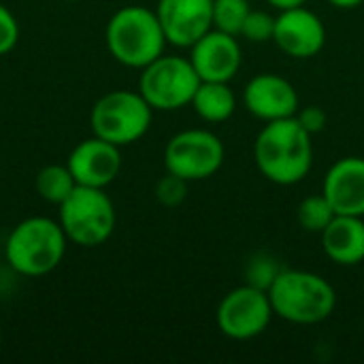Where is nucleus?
Masks as SVG:
<instances>
[{
  "label": "nucleus",
  "instance_id": "nucleus-5",
  "mask_svg": "<svg viewBox=\"0 0 364 364\" xmlns=\"http://www.w3.org/2000/svg\"><path fill=\"white\" fill-rule=\"evenodd\" d=\"M58 209V222L66 239L81 247H98L107 243L117 224L113 200L105 188L77 186Z\"/></svg>",
  "mask_w": 364,
  "mask_h": 364
},
{
  "label": "nucleus",
  "instance_id": "nucleus-9",
  "mask_svg": "<svg viewBox=\"0 0 364 364\" xmlns=\"http://www.w3.org/2000/svg\"><path fill=\"white\" fill-rule=\"evenodd\" d=\"M273 316L275 311L269 292L243 284L230 290L220 301L215 311V322L224 337L232 341H250L260 337L269 328Z\"/></svg>",
  "mask_w": 364,
  "mask_h": 364
},
{
  "label": "nucleus",
  "instance_id": "nucleus-4",
  "mask_svg": "<svg viewBox=\"0 0 364 364\" xmlns=\"http://www.w3.org/2000/svg\"><path fill=\"white\" fill-rule=\"evenodd\" d=\"M66 243L68 239L60 222L41 215L28 218L11 230L4 243V258L15 273L23 277H43L60 267Z\"/></svg>",
  "mask_w": 364,
  "mask_h": 364
},
{
  "label": "nucleus",
  "instance_id": "nucleus-29",
  "mask_svg": "<svg viewBox=\"0 0 364 364\" xmlns=\"http://www.w3.org/2000/svg\"><path fill=\"white\" fill-rule=\"evenodd\" d=\"M68 2H77V0H68Z\"/></svg>",
  "mask_w": 364,
  "mask_h": 364
},
{
  "label": "nucleus",
  "instance_id": "nucleus-15",
  "mask_svg": "<svg viewBox=\"0 0 364 364\" xmlns=\"http://www.w3.org/2000/svg\"><path fill=\"white\" fill-rule=\"evenodd\" d=\"M322 194L337 215L364 218V158H339L324 175Z\"/></svg>",
  "mask_w": 364,
  "mask_h": 364
},
{
  "label": "nucleus",
  "instance_id": "nucleus-2",
  "mask_svg": "<svg viewBox=\"0 0 364 364\" xmlns=\"http://www.w3.org/2000/svg\"><path fill=\"white\" fill-rule=\"evenodd\" d=\"M269 299L275 316L299 326L322 324L337 307V292L331 282L303 269H282L269 288Z\"/></svg>",
  "mask_w": 364,
  "mask_h": 364
},
{
  "label": "nucleus",
  "instance_id": "nucleus-7",
  "mask_svg": "<svg viewBox=\"0 0 364 364\" xmlns=\"http://www.w3.org/2000/svg\"><path fill=\"white\" fill-rule=\"evenodd\" d=\"M198 85L200 77L190 58L162 53L141 68L139 92L154 111H177L192 105Z\"/></svg>",
  "mask_w": 364,
  "mask_h": 364
},
{
  "label": "nucleus",
  "instance_id": "nucleus-16",
  "mask_svg": "<svg viewBox=\"0 0 364 364\" xmlns=\"http://www.w3.org/2000/svg\"><path fill=\"white\" fill-rule=\"evenodd\" d=\"M320 239L331 262L339 267H356L364 262V218L335 215Z\"/></svg>",
  "mask_w": 364,
  "mask_h": 364
},
{
  "label": "nucleus",
  "instance_id": "nucleus-11",
  "mask_svg": "<svg viewBox=\"0 0 364 364\" xmlns=\"http://www.w3.org/2000/svg\"><path fill=\"white\" fill-rule=\"evenodd\" d=\"M273 43L290 58L307 60L318 55L326 45V26L322 17L309 9L296 6L275 15Z\"/></svg>",
  "mask_w": 364,
  "mask_h": 364
},
{
  "label": "nucleus",
  "instance_id": "nucleus-17",
  "mask_svg": "<svg viewBox=\"0 0 364 364\" xmlns=\"http://www.w3.org/2000/svg\"><path fill=\"white\" fill-rule=\"evenodd\" d=\"M192 109L203 122L222 124L230 119L237 111V96L230 83L224 81H200L194 98Z\"/></svg>",
  "mask_w": 364,
  "mask_h": 364
},
{
  "label": "nucleus",
  "instance_id": "nucleus-27",
  "mask_svg": "<svg viewBox=\"0 0 364 364\" xmlns=\"http://www.w3.org/2000/svg\"><path fill=\"white\" fill-rule=\"evenodd\" d=\"M328 2L337 9H356L363 4L364 0H328Z\"/></svg>",
  "mask_w": 364,
  "mask_h": 364
},
{
  "label": "nucleus",
  "instance_id": "nucleus-25",
  "mask_svg": "<svg viewBox=\"0 0 364 364\" xmlns=\"http://www.w3.org/2000/svg\"><path fill=\"white\" fill-rule=\"evenodd\" d=\"M294 117H296V122H299L311 136H314V134H320V132L326 128V124H328L326 111H324L322 107H318V105H309V107L299 109Z\"/></svg>",
  "mask_w": 364,
  "mask_h": 364
},
{
  "label": "nucleus",
  "instance_id": "nucleus-3",
  "mask_svg": "<svg viewBox=\"0 0 364 364\" xmlns=\"http://www.w3.org/2000/svg\"><path fill=\"white\" fill-rule=\"evenodd\" d=\"M105 38L113 60L128 68H145L168 45L156 11L141 4L115 11L107 23Z\"/></svg>",
  "mask_w": 364,
  "mask_h": 364
},
{
  "label": "nucleus",
  "instance_id": "nucleus-12",
  "mask_svg": "<svg viewBox=\"0 0 364 364\" xmlns=\"http://www.w3.org/2000/svg\"><path fill=\"white\" fill-rule=\"evenodd\" d=\"M190 62L200 81L230 83L243 62L239 36L211 28L190 47Z\"/></svg>",
  "mask_w": 364,
  "mask_h": 364
},
{
  "label": "nucleus",
  "instance_id": "nucleus-20",
  "mask_svg": "<svg viewBox=\"0 0 364 364\" xmlns=\"http://www.w3.org/2000/svg\"><path fill=\"white\" fill-rule=\"evenodd\" d=\"M250 11V0H213V28L239 36Z\"/></svg>",
  "mask_w": 364,
  "mask_h": 364
},
{
  "label": "nucleus",
  "instance_id": "nucleus-1",
  "mask_svg": "<svg viewBox=\"0 0 364 364\" xmlns=\"http://www.w3.org/2000/svg\"><path fill=\"white\" fill-rule=\"evenodd\" d=\"M311 139L296 117L264 124L254 141V162L262 177L275 186L301 183L314 166Z\"/></svg>",
  "mask_w": 364,
  "mask_h": 364
},
{
  "label": "nucleus",
  "instance_id": "nucleus-8",
  "mask_svg": "<svg viewBox=\"0 0 364 364\" xmlns=\"http://www.w3.org/2000/svg\"><path fill=\"white\" fill-rule=\"evenodd\" d=\"M226 158L222 139L205 128L177 132L164 149V168L186 181H205L213 177Z\"/></svg>",
  "mask_w": 364,
  "mask_h": 364
},
{
  "label": "nucleus",
  "instance_id": "nucleus-13",
  "mask_svg": "<svg viewBox=\"0 0 364 364\" xmlns=\"http://www.w3.org/2000/svg\"><path fill=\"white\" fill-rule=\"evenodd\" d=\"M245 109L260 122H277L294 117L301 109L296 87L277 73H260L252 77L243 92Z\"/></svg>",
  "mask_w": 364,
  "mask_h": 364
},
{
  "label": "nucleus",
  "instance_id": "nucleus-14",
  "mask_svg": "<svg viewBox=\"0 0 364 364\" xmlns=\"http://www.w3.org/2000/svg\"><path fill=\"white\" fill-rule=\"evenodd\" d=\"M119 149L122 147L94 134L92 139H85L73 147L66 166L70 168L77 186L107 188L117 179L122 171Z\"/></svg>",
  "mask_w": 364,
  "mask_h": 364
},
{
  "label": "nucleus",
  "instance_id": "nucleus-21",
  "mask_svg": "<svg viewBox=\"0 0 364 364\" xmlns=\"http://www.w3.org/2000/svg\"><path fill=\"white\" fill-rule=\"evenodd\" d=\"M279 273H282L279 260L267 252H258L245 264V284L269 292V288L273 286Z\"/></svg>",
  "mask_w": 364,
  "mask_h": 364
},
{
  "label": "nucleus",
  "instance_id": "nucleus-23",
  "mask_svg": "<svg viewBox=\"0 0 364 364\" xmlns=\"http://www.w3.org/2000/svg\"><path fill=\"white\" fill-rule=\"evenodd\" d=\"M188 186H190V181H186L173 173H166L156 183V198L162 207H168V209L179 207L188 196Z\"/></svg>",
  "mask_w": 364,
  "mask_h": 364
},
{
  "label": "nucleus",
  "instance_id": "nucleus-30",
  "mask_svg": "<svg viewBox=\"0 0 364 364\" xmlns=\"http://www.w3.org/2000/svg\"><path fill=\"white\" fill-rule=\"evenodd\" d=\"M363 324H364V316H363Z\"/></svg>",
  "mask_w": 364,
  "mask_h": 364
},
{
  "label": "nucleus",
  "instance_id": "nucleus-28",
  "mask_svg": "<svg viewBox=\"0 0 364 364\" xmlns=\"http://www.w3.org/2000/svg\"><path fill=\"white\" fill-rule=\"evenodd\" d=\"M0 341H2V328H0Z\"/></svg>",
  "mask_w": 364,
  "mask_h": 364
},
{
  "label": "nucleus",
  "instance_id": "nucleus-18",
  "mask_svg": "<svg viewBox=\"0 0 364 364\" xmlns=\"http://www.w3.org/2000/svg\"><path fill=\"white\" fill-rule=\"evenodd\" d=\"M75 188H77V181L66 164L43 166L36 175V192L45 203L60 207L73 194Z\"/></svg>",
  "mask_w": 364,
  "mask_h": 364
},
{
  "label": "nucleus",
  "instance_id": "nucleus-24",
  "mask_svg": "<svg viewBox=\"0 0 364 364\" xmlns=\"http://www.w3.org/2000/svg\"><path fill=\"white\" fill-rule=\"evenodd\" d=\"M19 41V23L17 17L0 2V55H6L15 49Z\"/></svg>",
  "mask_w": 364,
  "mask_h": 364
},
{
  "label": "nucleus",
  "instance_id": "nucleus-22",
  "mask_svg": "<svg viewBox=\"0 0 364 364\" xmlns=\"http://www.w3.org/2000/svg\"><path fill=\"white\" fill-rule=\"evenodd\" d=\"M250 43H269L275 36V15L267 11H256L252 9L250 15L245 17V23L241 28V34Z\"/></svg>",
  "mask_w": 364,
  "mask_h": 364
},
{
  "label": "nucleus",
  "instance_id": "nucleus-10",
  "mask_svg": "<svg viewBox=\"0 0 364 364\" xmlns=\"http://www.w3.org/2000/svg\"><path fill=\"white\" fill-rule=\"evenodd\" d=\"M154 11L173 47L190 49L213 28V0H158Z\"/></svg>",
  "mask_w": 364,
  "mask_h": 364
},
{
  "label": "nucleus",
  "instance_id": "nucleus-19",
  "mask_svg": "<svg viewBox=\"0 0 364 364\" xmlns=\"http://www.w3.org/2000/svg\"><path fill=\"white\" fill-rule=\"evenodd\" d=\"M335 215H337L335 209L331 207V203L326 200V196L322 192L303 198L296 209V220H299L301 228L305 232H314V235H322V230L333 222Z\"/></svg>",
  "mask_w": 364,
  "mask_h": 364
},
{
  "label": "nucleus",
  "instance_id": "nucleus-26",
  "mask_svg": "<svg viewBox=\"0 0 364 364\" xmlns=\"http://www.w3.org/2000/svg\"><path fill=\"white\" fill-rule=\"evenodd\" d=\"M273 9L277 11H288V9H296V6H303L307 0H267Z\"/></svg>",
  "mask_w": 364,
  "mask_h": 364
},
{
  "label": "nucleus",
  "instance_id": "nucleus-6",
  "mask_svg": "<svg viewBox=\"0 0 364 364\" xmlns=\"http://www.w3.org/2000/svg\"><path fill=\"white\" fill-rule=\"evenodd\" d=\"M154 109L141 92L113 90L96 100L90 113L92 132L117 147L141 141L151 128Z\"/></svg>",
  "mask_w": 364,
  "mask_h": 364
}]
</instances>
